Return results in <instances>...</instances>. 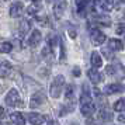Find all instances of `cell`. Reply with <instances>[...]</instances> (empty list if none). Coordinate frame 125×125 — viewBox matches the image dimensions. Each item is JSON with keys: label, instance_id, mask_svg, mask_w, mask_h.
Wrapping results in <instances>:
<instances>
[{"label": "cell", "instance_id": "cell-1", "mask_svg": "<svg viewBox=\"0 0 125 125\" xmlns=\"http://www.w3.org/2000/svg\"><path fill=\"white\" fill-rule=\"evenodd\" d=\"M63 86H65V77L62 74H58L55 79L52 80L51 87H49V93H51V97L56 98V97L61 96V91H62Z\"/></svg>", "mask_w": 125, "mask_h": 125}, {"label": "cell", "instance_id": "cell-2", "mask_svg": "<svg viewBox=\"0 0 125 125\" xmlns=\"http://www.w3.org/2000/svg\"><path fill=\"white\" fill-rule=\"evenodd\" d=\"M4 101H6V104L9 107H23L24 105V103L21 101L20 94H18V91L16 89H11V90L7 93Z\"/></svg>", "mask_w": 125, "mask_h": 125}, {"label": "cell", "instance_id": "cell-3", "mask_svg": "<svg viewBox=\"0 0 125 125\" xmlns=\"http://www.w3.org/2000/svg\"><path fill=\"white\" fill-rule=\"evenodd\" d=\"M23 11H24V4H23V3H20V1L13 3L11 6H10V10H9L10 16L14 17V18L21 17V16H23Z\"/></svg>", "mask_w": 125, "mask_h": 125}, {"label": "cell", "instance_id": "cell-4", "mask_svg": "<svg viewBox=\"0 0 125 125\" xmlns=\"http://www.w3.org/2000/svg\"><path fill=\"white\" fill-rule=\"evenodd\" d=\"M105 40H107L105 34H103L101 31H98V30H93L91 31V42L94 45H103V42Z\"/></svg>", "mask_w": 125, "mask_h": 125}, {"label": "cell", "instance_id": "cell-5", "mask_svg": "<svg viewBox=\"0 0 125 125\" xmlns=\"http://www.w3.org/2000/svg\"><path fill=\"white\" fill-rule=\"evenodd\" d=\"M44 101H45V96H44V93H42V91H38V93H35L34 96L31 97L30 107L31 108H37V107H40Z\"/></svg>", "mask_w": 125, "mask_h": 125}, {"label": "cell", "instance_id": "cell-6", "mask_svg": "<svg viewBox=\"0 0 125 125\" xmlns=\"http://www.w3.org/2000/svg\"><path fill=\"white\" fill-rule=\"evenodd\" d=\"M66 7H68V1H56L55 3V6H53V13H55V17L56 18H61L63 16V13L66 10Z\"/></svg>", "mask_w": 125, "mask_h": 125}, {"label": "cell", "instance_id": "cell-7", "mask_svg": "<svg viewBox=\"0 0 125 125\" xmlns=\"http://www.w3.org/2000/svg\"><path fill=\"white\" fill-rule=\"evenodd\" d=\"M45 119H46L45 115H41V114H37V113L28 114V121H30V124H32V125H42L45 122Z\"/></svg>", "mask_w": 125, "mask_h": 125}, {"label": "cell", "instance_id": "cell-8", "mask_svg": "<svg viewBox=\"0 0 125 125\" xmlns=\"http://www.w3.org/2000/svg\"><path fill=\"white\" fill-rule=\"evenodd\" d=\"M87 76H89V79L93 84H98V83H101L103 82V76L100 72H97V69H89L87 70Z\"/></svg>", "mask_w": 125, "mask_h": 125}, {"label": "cell", "instance_id": "cell-9", "mask_svg": "<svg viewBox=\"0 0 125 125\" xmlns=\"http://www.w3.org/2000/svg\"><path fill=\"white\" fill-rule=\"evenodd\" d=\"M41 40H42V35H41V32L38 31V30H34L32 32H31V37H30L28 40V44L30 46H32V48H35V46L40 45Z\"/></svg>", "mask_w": 125, "mask_h": 125}, {"label": "cell", "instance_id": "cell-10", "mask_svg": "<svg viewBox=\"0 0 125 125\" xmlns=\"http://www.w3.org/2000/svg\"><path fill=\"white\" fill-rule=\"evenodd\" d=\"M94 7H96L94 11H108L114 7V3H111V1H97V3H94Z\"/></svg>", "mask_w": 125, "mask_h": 125}, {"label": "cell", "instance_id": "cell-11", "mask_svg": "<svg viewBox=\"0 0 125 125\" xmlns=\"http://www.w3.org/2000/svg\"><path fill=\"white\" fill-rule=\"evenodd\" d=\"M13 70V66L10 62H7V61H3L1 65H0V76L1 77H7L9 74L11 73Z\"/></svg>", "mask_w": 125, "mask_h": 125}, {"label": "cell", "instance_id": "cell-12", "mask_svg": "<svg viewBox=\"0 0 125 125\" xmlns=\"http://www.w3.org/2000/svg\"><path fill=\"white\" fill-rule=\"evenodd\" d=\"M80 111H82V114L86 115V117H91L93 113H94V104H93V103L83 104V105H80Z\"/></svg>", "mask_w": 125, "mask_h": 125}, {"label": "cell", "instance_id": "cell-13", "mask_svg": "<svg viewBox=\"0 0 125 125\" xmlns=\"http://www.w3.org/2000/svg\"><path fill=\"white\" fill-rule=\"evenodd\" d=\"M10 119L13 121V124L16 125H25V118L21 113H13L10 115Z\"/></svg>", "mask_w": 125, "mask_h": 125}, {"label": "cell", "instance_id": "cell-14", "mask_svg": "<svg viewBox=\"0 0 125 125\" xmlns=\"http://www.w3.org/2000/svg\"><path fill=\"white\" fill-rule=\"evenodd\" d=\"M91 65H93V68H101L103 65V59L100 56V53L98 52H91Z\"/></svg>", "mask_w": 125, "mask_h": 125}, {"label": "cell", "instance_id": "cell-15", "mask_svg": "<svg viewBox=\"0 0 125 125\" xmlns=\"http://www.w3.org/2000/svg\"><path fill=\"white\" fill-rule=\"evenodd\" d=\"M66 101L70 103L72 105H74V86L69 84L66 87Z\"/></svg>", "mask_w": 125, "mask_h": 125}, {"label": "cell", "instance_id": "cell-16", "mask_svg": "<svg viewBox=\"0 0 125 125\" xmlns=\"http://www.w3.org/2000/svg\"><path fill=\"white\" fill-rule=\"evenodd\" d=\"M104 90H105V93H107V94H115V93L122 91L124 89H122V86H121V84H118V83H114V84H108Z\"/></svg>", "mask_w": 125, "mask_h": 125}, {"label": "cell", "instance_id": "cell-17", "mask_svg": "<svg viewBox=\"0 0 125 125\" xmlns=\"http://www.w3.org/2000/svg\"><path fill=\"white\" fill-rule=\"evenodd\" d=\"M108 46H110L111 51H121V49H124V44L119 40H113V38L108 41Z\"/></svg>", "mask_w": 125, "mask_h": 125}, {"label": "cell", "instance_id": "cell-18", "mask_svg": "<svg viewBox=\"0 0 125 125\" xmlns=\"http://www.w3.org/2000/svg\"><path fill=\"white\" fill-rule=\"evenodd\" d=\"M98 118L101 119L103 122H110V121H113V113L108 111V110H100Z\"/></svg>", "mask_w": 125, "mask_h": 125}, {"label": "cell", "instance_id": "cell-19", "mask_svg": "<svg viewBox=\"0 0 125 125\" xmlns=\"http://www.w3.org/2000/svg\"><path fill=\"white\" fill-rule=\"evenodd\" d=\"M30 28H31V25H30V23L27 21V20H24V21H21L20 23V27H18V31H20V35H25L27 32L30 31Z\"/></svg>", "mask_w": 125, "mask_h": 125}, {"label": "cell", "instance_id": "cell-20", "mask_svg": "<svg viewBox=\"0 0 125 125\" xmlns=\"http://www.w3.org/2000/svg\"><path fill=\"white\" fill-rule=\"evenodd\" d=\"M114 110L118 111V113L125 111V98H119V100H117V103L114 104Z\"/></svg>", "mask_w": 125, "mask_h": 125}, {"label": "cell", "instance_id": "cell-21", "mask_svg": "<svg viewBox=\"0 0 125 125\" xmlns=\"http://www.w3.org/2000/svg\"><path fill=\"white\" fill-rule=\"evenodd\" d=\"M40 9H41V3H32L28 7V14L30 16H37L38 11H40Z\"/></svg>", "mask_w": 125, "mask_h": 125}, {"label": "cell", "instance_id": "cell-22", "mask_svg": "<svg viewBox=\"0 0 125 125\" xmlns=\"http://www.w3.org/2000/svg\"><path fill=\"white\" fill-rule=\"evenodd\" d=\"M87 6H90V3L89 1H77V10L80 11V16H83L84 17L86 16V7Z\"/></svg>", "mask_w": 125, "mask_h": 125}, {"label": "cell", "instance_id": "cell-23", "mask_svg": "<svg viewBox=\"0 0 125 125\" xmlns=\"http://www.w3.org/2000/svg\"><path fill=\"white\" fill-rule=\"evenodd\" d=\"M96 21H98L100 24H104V25H110L111 20L108 16H104V14H100V16H96Z\"/></svg>", "mask_w": 125, "mask_h": 125}, {"label": "cell", "instance_id": "cell-24", "mask_svg": "<svg viewBox=\"0 0 125 125\" xmlns=\"http://www.w3.org/2000/svg\"><path fill=\"white\" fill-rule=\"evenodd\" d=\"M13 49V45L10 42H3L1 45H0V51L3 52V53H7V52H11Z\"/></svg>", "mask_w": 125, "mask_h": 125}, {"label": "cell", "instance_id": "cell-25", "mask_svg": "<svg viewBox=\"0 0 125 125\" xmlns=\"http://www.w3.org/2000/svg\"><path fill=\"white\" fill-rule=\"evenodd\" d=\"M105 72H107L108 74H114V73H115V66H113V65H108L107 69H105Z\"/></svg>", "mask_w": 125, "mask_h": 125}, {"label": "cell", "instance_id": "cell-26", "mask_svg": "<svg viewBox=\"0 0 125 125\" xmlns=\"http://www.w3.org/2000/svg\"><path fill=\"white\" fill-rule=\"evenodd\" d=\"M117 34L124 35L125 37V27H118V28H117Z\"/></svg>", "mask_w": 125, "mask_h": 125}, {"label": "cell", "instance_id": "cell-27", "mask_svg": "<svg viewBox=\"0 0 125 125\" xmlns=\"http://www.w3.org/2000/svg\"><path fill=\"white\" fill-rule=\"evenodd\" d=\"M118 121H119V122H125V115H119Z\"/></svg>", "mask_w": 125, "mask_h": 125}, {"label": "cell", "instance_id": "cell-28", "mask_svg": "<svg viewBox=\"0 0 125 125\" xmlns=\"http://www.w3.org/2000/svg\"><path fill=\"white\" fill-rule=\"evenodd\" d=\"M73 74H74V76H79V74H80V69H74Z\"/></svg>", "mask_w": 125, "mask_h": 125}, {"label": "cell", "instance_id": "cell-29", "mask_svg": "<svg viewBox=\"0 0 125 125\" xmlns=\"http://www.w3.org/2000/svg\"><path fill=\"white\" fill-rule=\"evenodd\" d=\"M48 125H59V122H56V121H49Z\"/></svg>", "mask_w": 125, "mask_h": 125}, {"label": "cell", "instance_id": "cell-30", "mask_svg": "<svg viewBox=\"0 0 125 125\" xmlns=\"http://www.w3.org/2000/svg\"><path fill=\"white\" fill-rule=\"evenodd\" d=\"M87 125H96V124H94V121H87Z\"/></svg>", "mask_w": 125, "mask_h": 125}, {"label": "cell", "instance_id": "cell-31", "mask_svg": "<svg viewBox=\"0 0 125 125\" xmlns=\"http://www.w3.org/2000/svg\"><path fill=\"white\" fill-rule=\"evenodd\" d=\"M72 125H76V124H72Z\"/></svg>", "mask_w": 125, "mask_h": 125}]
</instances>
